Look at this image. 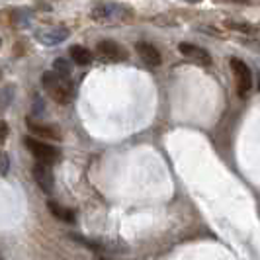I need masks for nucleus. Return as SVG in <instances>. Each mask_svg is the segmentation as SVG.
Listing matches in <instances>:
<instances>
[{"mask_svg": "<svg viewBox=\"0 0 260 260\" xmlns=\"http://www.w3.org/2000/svg\"><path fill=\"white\" fill-rule=\"evenodd\" d=\"M8 133H10V129H8V123H6L4 119H0V145L6 143V139H8Z\"/></svg>", "mask_w": 260, "mask_h": 260, "instance_id": "obj_19", "label": "nucleus"}, {"mask_svg": "<svg viewBox=\"0 0 260 260\" xmlns=\"http://www.w3.org/2000/svg\"><path fill=\"white\" fill-rule=\"evenodd\" d=\"M225 2H233V4H248L250 0H225Z\"/></svg>", "mask_w": 260, "mask_h": 260, "instance_id": "obj_21", "label": "nucleus"}, {"mask_svg": "<svg viewBox=\"0 0 260 260\" xmlns=\"http://www.w3.org/2000/svg\"><path fill=\"white\" fill-rule=\"evenodd\" d=\"M178 51L182 53L184 57L192 59V61H194V63H198V65H202V67L211 65V55H209L206 49H202V47L194 45V43H186V41L178 43Z\"/></svg>", "mask_w": 260, "mask_h": 260, "instance_id": "obj_8", "label": "nucleus"}, {"mask_svg": "<svg viewBox=\"0 0 260 260\" xmlns=\"http://www.w3.org/2000/svg\"><path fill=\"white\" fill-rule=\"evenodd\" d=\"M53 71H55V73H61V75H71V65L67 63L65 59H55Z\"/></svg>", "mask_w": 260, "mask_h": 260, "instance_id": "obj_16", "label": "nucleus"}, {"mask_svg": "<svg viewBox=\"0 0 260 260\" xmlns=\"http://www.w3.org/2000/svg\"><path fill=\"white\" fill-rule=\"evenodd\" d=\"M41 86H43V90L51 96V100H55L57 104L61 106L71 104L73 98H75V86H73L69 75L47 71V73L41 75Z\"/></svg>", "mask_w": 260, "mask_h": 260, "instance_id": "obj_1", "label": "nucleus"}, {"mask_svg": "<svg viewBox=\"0 0 260 260\" xmlns=\"http://www.w3.org/2000/svg\"><path fill=\"white\" fill-rule=\"evenodd\" d=\"M198 29H202V31L208 34V36H215V38H223V36H225L223 31H219L217 27H213V26H200Z\"/></svg>", "mask_w": 260, "mask_h": 260, "instance_id": "obj_18", "label": "nucleus"}, {"mask_svg": "<svg viewBox=\"0 0 260 260\" xmlns=\"http://www.w3.org/2000/svg\"><path fill=\"white\" fill-rule=\"evenodd\" d=\"M27 129L31 131L34 135H38L41 139H49V141H59L61 139V131L53 125H45V123H38L34 119H26Z\"/></svg>", "mask_w": 260, "mask_h": 260, "instance_id": "obj_9", "label": "nucleus"}, {"mask_svg": "<svg viewBox=\"0 0 260 260\" xmlns=\"http://www.w3.org/2000/svg\"><path fill=\"white\" fill-rule=\"evenodd\" d=\"M229 65H231L235 78H237V94L241 98H247V94L252 88V71H250V67L245 61L237 59V57L229 59Z\"/></svg>", "mask_w": 260, "mask_h": 260, "instance_id": "obj_4", "label": "nucleus"}, {"mask_svg": "<svg viewBox=\"0 0 260 260\" xmlns=\"http://www.w3.org/2000/svg\"><path fill=\"white\" fill-rule=\"evenodd\" d=\"M10 169V156L6 153H0V176H6Z\"/></svg>", "mask_w": 260, "mask_h": 260, "instance_id": "obj_17", "label": "nucleus"}, {"mask_svg": "<svg viewBox=\"0 0 260 260\" xmlns=\"http://www.w3.org/2000/svg\"><path fill=\"white\" fill-rule=\"evenodd\" d=\"M12 98H14V88L6 86L4 90L0 92V112H4L8 108V104L12 102Z\"/></svg>", "mask_w": 260, "mask_h": 260, "instance_id": "obj_15", "label": "nucleus"}, {"mask_svg": "<svg viewBox=\"0 0 260 260\" xmlns=\"http://www.w3.org/2000/svg\"><path fill=\"white\" fill-rule=\"evenodd\" d=\"M135 47H137V53H139L141 61H143L147 67H158L162 63V57H160V53H158V49H156L155 45L141 41V43H137Z\"/></svg>", "mask_w": 260, "mask_h": 260, "instance_id": "obj_10", "label": "nucleus"}, {"mask_svg": "<svg viewBox=\"0 0 260 260\" xmlns=\"http://www.w3.org/2000/svg\"><path fill=\"white\" fill-rule=\"evenodd\" d=\"M69 53H71V59L75 61V65L86 67L92 63V53L84 45H73Z\"/></svg>", "mask_w": 260, "mask_h": 260, "instance_id": "obj_13", "label": "nucleus"}, {"mask_svg": "<svg viewBox=\"0 0 260 260\" xmlns=\"http://www.w3.org/2000/svg\"><path fill=\"white\" fill-rule=\"evenodd\" d=\"M47 209L51 211L53 217H57L59 221H65V223H75L77 221V215H75V211L69 208H63L61 204H57V202H53L49 200L47 202Z\"/></svg>", "mask_w": 260, "mask_h": 260, "instance_id": "obj_12", "label": "nucleus"}, {"mask_svg": "<svg viewBox=\"0 0 260 260\" xmlns=\"http://www.w3.org/2000/svg\"><path fill=\"white\" fill-rule=\"evenodd\" d=\"M0 260H4V258H2V254H0Z\"/></svg>", "mask_w": 260, "mask_h": 260, "instance_id": "obj_25", "label": "nucleus"}, {"mask_svg": "<svg viewBox=\"0 0 260 260\" xmlns=\"http://www.w3.org/2000/svg\"><path fill=\"white\" fill-rule=\"evenodd\" d=\"M24 145H26L27 151L36 156V160H39V162L55 165V162H59V158H61L59 149L49 143H45L43 139H36V137H31V135H29V137L26 135V137H24Z\"/></svg>", "mask_w": 260, "mask_h": 260, "instance_id": "obj_3", "label": "nucleus"}, {"mask_svg": "<svg viewBox=\"0 0 260 260\" xmlns=\"http://www.w3.org/2000/svg\"><path fill=\"white\" fill-rule=\"evenodd\" d=\"M90 18L98 24H106V26H112V24H129L133 20V10L125 4H98L94 10L90 12Z\"/></svg>", "mask_w": 260, "mask_h": 260, "instance_id": "obj_2", "label": "nucleus"}, {"mask_svg": "<svg viewBox=\"0 0 260 260\" xmlns=\"http://www.w3.org/2000/svg\"><path fill=\"white\" fill-rule=\"evenodd\" d=\"M0 47H2V39H0Z\"/></svg>", "mask_w": 260, "mask_h": 260, "instance_id": "obj_24", "label": "nucleus"}, {"mask_svg": "<svg viewBox=\"0 0 260 260\" xmlns=\"http://www.w3.org/2000/svg\"><path fill=\"white\" fill-rule=\"evenodd\" d=\"M184 2H188V4H198V2H202V0H184Z\"/></svg>", "mask_w": 260, "mask_h": 260, "instance_id": "obj_22", "label": "nucleus"}, {"mask_svg": "<svg viewBox=\"0 0 260 260\" xmlns=\"http://www.w3.org/2000/svg\"><path fill=\"white\" fill-rule=\"evenodd\" d=\"M225 27L231 29V31H239V34H254L256 27L252 24H247V22H235V20H225Z\"/></svg>", "mask_w": 260, "mask_h": 260, "instance_id": "obj_14", "label": "nucleus"}, {"mask_svg": "<svg viewBox=\"0 0 260 260\" xmlns=\"http://www.w3.org/2000/svg\"><path fill=\"white\" fill-rule=\"evenodd\" d=\"M96 53H98V57L106 61V63H121V61H125L129 55L127 51L116 43L114 39H102L98 45H96Z\"/></svg>", "mask_w": 260, "mask_h": 260, "instance_id": "obj_5", "label": "nucleus"}, {"mask_svg": "<svg viewBox=\"0 0 260 260\" xmlns=\"http://www.w3.org/2000/svg\"><path fill=\"white\" fill-rule=\"evenodd\" d=\"M0 80H2V69H0Z\"/></svg>", "mask_w": 260, "mask_h": 260, "instance_id": "obj_23", "label": "nucleus"}, {"mask_svg": "<svg viewBox=\"0 0 260 260\" xmlns=\"http://www.w3.org/2000/svg\"><path fill=\"white\" fill-rule=\"evenodd\" d=\"M69 38V29L67 27H49L38 34V39L43 45H59Z\"/></svg>", "mask_w": 260, "mask_h": 260, "instance_id": "obj_11", "label": "nucleus"}, {"mask_svg": "<svg viewBox=\"0 0 260 260\" xmlns=\"http://www.w3.org/2000/svg\"><path fill=\"white\" fill-rule=\"evenodd\" d=\"M73 239L84 245L86 248H90L94 252H121V250H127L125 245L121 243H114V241H100V239H84L80 235H73Z\"/></svg>", "mask_w": 260, "mask_h": 260, "instance_id": "obj_7", "label": "nucleus"}, {"mask_svg": "<svg viewBox=\"0 0 260 260\" xmlns=\"http://www.w3.org/2000/svg\"><path fill=\"white\" fill-rule=\"evenodd\" d=\"M45 112V104H43V100L41 98H36V102H34V116H41Z\"/></svg>", "mask_w": 260, "mask_h": 260, "instance_id": "obj_20", "label": "nucleus"}, {"mask_svg": "<svg viewBox=\"0 0 260 260\" xmlns=\"http://www.w3.org/2000/svg\"><path fill=\"white\" fill-rule=\"evenodd\" d=\"M34 178H36V184L43 190V194H53L55 190V176H53L51 165H45V162H36L34 165Z\"/></svg>", "mask_w": 260, "mask_h": 260, "instance_id": "obj_6", "label": "nucleus"}]
</instances>
